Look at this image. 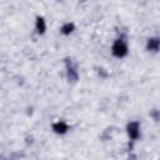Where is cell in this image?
<instances>
[{
    "label": "cell",
    "instance_id": "3957f363",
    "mask_svg": "<svg viewBox=\"0 0 160 160\" xmlns=\"http://www.w3.org/2000/svg\"><path fill=\"white\" fill-rule=\"evenodd\" d=\"M128 134L130 136L131 140H135L139 138V122L136 121H131L128 124Z\"/></svg>",
    "mask_w": 160,
    "mask_h": 160
},
{
    "label": "cell",
    "instance_id": "30bf717a",
    "mask_svg": "<svg viewBox=\"0 0 160 160\" xmlns=\"http://www.w3.org/2000/svg\"><path fill=\"white\" fill-rule=\"evenodd\" d=\"M80 1H84V0H80Z\"/></svg>",
    "mask_w": 160,
    "mask_h": 160
},
{
    "label": "cell",
    "instance_id": "8992f818",
    "mask_svg": "<svg viewBox=\"0 0 160 160\" xmlns=\"http://www.w3.org/2000/svg\"><path fill=\"white\" fill-rule=\"evenodd\" d=\"M45 29H46L45 20L39 16V18L36 19V30H38L39 34H44V32H45Z\"/></svg>",
    "mask_w": 160,
    "mask_h": 160
},
{
    "label": "cell",
    "instance_id": "ba28073f",
    "mask_svg": "<svg viewBox=\"0 0 160 160\" xmlns=\"http://www.w3.org/2000/svg\"><path fill=\"white\" fill-rule=\"evenodd\" d=\"M150 115L154 118V120H156V121H159V120H160V112H159L158 110H152V111L150 112Z\"/></svg>",
    "mask_w": 160,
    "mask_h": 160
},
{
    "label": "cell",
    "instance_id": "5b68a950",
    "mask_svg": "<svg viewBox=\"0 0 160 160\" xmlns=\"http://www.w3.org/2000/svg\"><path fill=\"white\" fill-rule=\"evenodd\" d=\"M52 130L56 134H65L68 131V125L64 121H58V122H55L52 125Z\"/></svg>",
    "mask_w": 160,
    "mask_h": 160
},
{
    "label": "cell",
    "instance_id": "52a82bcc",
    "mask_svg": "<svg viewBox=\"0 0 160 160\" xmlns=\"http://www.w3.org/2000/svg\"><path fill=\"white\" fill-rule=\"evenodd\" d=\"M74 29H75V26H74L72 22H66V24L62 25V28H61V32H62L64 35H69L70 32L74 31Z\"/></svg>",
    "mask_w": 160,
    "mask_h": 160
},
{
    "label": "cell",
    "instance_id": "277c9868",
    "mask_svg": "<svg viewBox=\"0 0 160 160\" xmlns=\"http://www.w3.org/2000/svg\"><path fill=\"white\" fill-rule=\"evenodd\" d=\"M146 48H148L149 51H158L160 49V39H158V38L149 39Z\"/></svg>",
    "mask_w": 160,
    "mask_h": 160
},
{
    "label": "cell",
    "instance_id": "6da1fadb",
    "mask_svg": "<svg viewBox=\"0 0 160 160\" xmlns=\"http://www.w3.org/2000/svg\"><path fill=\"white\" fill-rule=\"evenodd\" d=\"M111 50H112V55L116 56V58H124L128 54V46L121 39H118L114 42Z\"/></svg>",
    "mask_w": 160,
    "mask_h": 160
},
{
    "label": "cell",
    "instance_id": "9c48e42d",
    "mask_svg": "<svg viewBox=\"0 0 160 160\" xmlns=\"http://www.w3.org/2000/svg\"><path fill=\"white\" fill-rule=\"evenodd\" d=\"M99 74H100L102 78H106V72H104V71H102V69H99Z\"/></svg>",
    "mask_w": 160,
    "mask_h": 160
},
{
    "label": "cell",
    "instance_id": "7a4b0ae2",
    "mask_svg": "<svg viewBox=\"0 0 160 160\" xmlns=\"http://www.w3.org/2000/svg\"><path fill=\"white\" fill-rule=\"evenodd\" d=\"M64 61H65L66 70H68V80H69V82H76L79 76H78V72L75 70V66L72 65V61L69 58H66Z\"/></svg>",
    "mask_w": 160,
    "mask_h": 160
}]
</instances>
